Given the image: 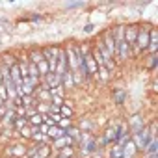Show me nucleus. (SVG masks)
Masks as SVG:
<instances>
[{
    "instance_id": "39448f33",
    "label": "nucleus",
    "mask_w": 158,
    "mask_h": 158,
    "mask_svg": "<svg viewBox=\"0 0 158 158\" xmlns=\"http://www.w3.org/2000/svg\"><path fill=\"white\" fill-rule=\"evenodd\" d=\"M145 54H158V28L156 26H149V45Z\"/></svg>"
},
{
    "instance_id": "473e14b6",
    "label": "nucleus",
    "mask_w": 158,
    "mask_h": 158,
    "mask_svg": "<svg viewBox=\"0 0 158 158\" xmlns=\"http://www.w3.org/2000/svg\"><path fill=\"white\" fill-rule=\"evenodd\" d=\"M0 132H2V125H0Z\"/></svg>"
},
{
    "instance_id": "f8f14e48",
    "label": "nucleus",
    "mask_w": 158,
    "mask_h": 158,
    "mask_svg": "<svg viewBox=\"0 0 158 158\" xmlns=\"http://www.w3.org/2000/svg\"><path fill=\"white\" fill-rule=\"evenodd\" d=\"M139 156H158V138L151 139L147 143V147L139 152Z\"/></svg>"
},
{
    "instance_id": "b1692460",
    "label": "nucleus",
    "mask_w": 158,
    "mask_h": 158,
    "mask_svg": "<svg viewBox=\"0 0 158 158\" xmlns=\"http://www.w3.org/2000/svg\"><path fill=\"white\" fill-rule=\"evenodd\" d=\"M41 123H43V115H41V114H37V112H35L34 115H30V117H28V125H30V127H35V128H37Z\"/></svg>"
},
{
    "instance_id": "ddd939ff",
    "label": "nucleus",
    "mask_w": 158,
    "mask_h": 158,
    "mask_svg": "<svg viewBox=\"0 0 158 158\" xmlns=\"http://www.w3.org/2000/svg\"><path fill=\"white\" fill-rule=\"evenodd\" d=\"M26 54H28V61H30V63H34V65H37L39 61H43V60H45V58H43V52H41V48H39V47L30 48Z\"/></svg>"
},
{
    "instance_id": "9b49d317",
    "label": "nucleus",
    "mask_w": 158,
    "mask_h": 158,
    "mask_svg": "<svg viewBox=\"0 0 158 158\" xmlns=\"http://www.w3.org/2000/svg\"><path fill=\"white\" fill-rule=\"evenodd\" d=\"M61 88L67 91V95H69V91L76 89V88H74V80H73V74H71V71H69V69L61 74Z\"/></svg>"
},
{
    "instance_id": "dca6fc26",
    "label": "nucleus",
    "mask_w": 158,
    "mask_h": 158,
    "mask_svg": "<svg viewBox=\"0 0 158 158\" xmlns=\"http://www.w3.org/2000/svg\"><path fill=\"white\" fill-rule=\"evenodd\" d=\"M63 134H65V130H61L58 125H52V127H48V130H47V138H48V141H54V139L61 138Z\"/></svg>"
},
{
    "instance_id": "423d86ee",
    "label": "nucleus",
    "mask_w": 158,
    "mask_h": 158,
    "mask_svg": "<svg viewBox=\"0 0 158 158\" xmlns=\"http://www.w3.org/2000/svg\"><path fill=\"white\" fill-rule=\"evenodd\" d=\"M138 24L139 23H128V24L125 23V41L130 47V50H132V45H134L136 35H138Z\"/></svg>"
},
{
    "instance_id": "6e6552de",
    "label": "nucleus",
    "mask_w": 158,
    "mask_h": 158,
    "mask_svg": "<svg viewBox=\"0 0 158 158\" xmlns=\"http://www.w3.org/2000/svg\"><path fill=\"white\" fill-rule=\"evenodd\" d=\"M121 149H123V158H138L139 156V151L136 149V145L130 138L121 145Z\"/></svg>"
},
{
    "instance_id": "4468645a",
    "label": "nucleus",
    "mask_w": 158,
    "mask_h": 158,
    "mask_svg": "<svg viewBox=\"0 0 158 158\" xmlns=\"http://www.w3.org/2000/svg\"><path fill=\"white\" fill-rule=\"evenodd\" d=\"M112 76H114V74H112L106 67H99V69H97V76H95V80H97V82L106 84V82H110V80H112Z\"/></svg>"
},
{
    "instance_id": "20e7f679",
    "label": "nucleus",
    "mask_w": 158,
    "mask_h": 158,
    "mask_svg": "<svg viewBox=\"0 0 158 158\" xmlns=\"http://www.w3.org/2000/svg\"><path fill=\"white\" fill-rule=\"evenodd\" d=\"M130 139L134 141V145H136V149L141 152L145 147H147V143L152 139L151 136H149V132H147V128H143V130H139V132H136V134H130Z\"/></svg>"
},
{
    "instance_id": "9d476101",
    "label": "nucleus",
    "mask_w": 158,
    "mask_h": 158,
    "mask_svg": "<svg viewBox=\"0 0 158 158\" xmlns=\"http://www.w3.org/2000/svg\"><path fill=\"white\" fill-rule=\"evenodd\" d=\"M127 89H123V88H115V89H112V101H114V104L115 106H123L125 102H127Z\"/></svg>"
},
{
    "instance_id": "a878e982",
    "label": "nucleus",
    "mask_w": 158,
    "mask_h": 158,
    "mask_svg": "<svg viewBox=\"0 0 158 158\" xmlns=\"http://www.w3.org/2000/svg\"><path fill=\"white\" fill-rule=\"evenodd\" d=\"M24 125H28V119H26V117H17V119H15V123H13V127H11V128H13V130H15V132H17V130H21V128H23V127H24Z\"/></svg>"
},
{
    "instance_id": "4be33fe9",
    "label": "nucleus",
    "mask_w": 158,
    "mask_h": 158,
    "mask_svg": "<svg viewBox=\"0 0 158 158\" xmlns=\"http://www.w3.org/2000/svg\"><path fill=\"white\" fill-rule=\"evenodd\" d=\"M61 117H67V119H74V108L73 106H60V112H58Z\"/></svg>"
},
{
    "instance_id": "2eb2a0df",
    "label": "nucleus",
    "mask_w": 158,
    "mask_h": 158,
    "mask_svg": "<svg viewBox=\"0 0 158 158\" xmlns=\"http://www.w3.org/2000/svg\"><path fill=\"white\" fill-rule=\"evenodd\" d=\"M143 65H145L147 71L154 73V69H156V65H158V54H147L145 60H143Z\"/></svg>"
},
{
    "instance_id": "f257e3e1",
    "label": "nucleus",
    "mask_w": 158,
    "mask_h": 158,
    "mask_svg": "<svg viewBox=\"0 0 158 158\" xmlns=\"http://www.w3.org/2000/svg\"><path fill=\"white\" fill-rule=\"evenodd\" d=\"M80 45V52H82V61H84V67H86V74H88V78L91 80H95V76H97V63H95V60H93V56H91V43H88V41H84V43H78Z\"/></svg>"
},
{
    "instance_id": "c85d7f7f",
    "label": "nucleus",
    "mask_w": 158,
    "mask_h": 158,
    "mask_svg": "<svg viewBox=\"0 0 158 158\" xmlns=\"http://www.w3.org/2000/svg\"><path fill=\"white\" fill-rule=\"evenodd\" d=\"M6 112H8V106L6 104H0V119L6 115Z\"/></svg>"
},
{
    "instance_id": "5701e85b",
    "label": "nucleus",
    "mask_w": 158,
    "mask_h": 158,
    "mask_svg": "<svg viewBox=\"0 0 158 158\" xmlns=\"http://www.w3.org/2000/svg\"><path fill=\"white\" fill-rule=\"evenodd\" d=\"M35 112L41 114V115L50 114V102H37V104H35Z\"/></svg>"
},
{
    "instance_id": "6ab92c4d",
    "label": "nucleus",
    "mask_w": 158,
    "mask_h": 158,
    "mask_svg": "<svg viewBox=\"0 0 158 158\" xmlns=\"http://www.w3.org/2000/svg\"><path fill=\"white\" fill-rule=\"evenodd\" d=\"M76 127L80 128L82 132H93V121L89 119V117H84V119H80L76 123Z\"/></svg>"
},
{
    "instance_id": "c756f323",
    "label": "nucleus",
    "mask_w": 158,
    "mask_h": 158,
    "mask_svg": "<svg viewBox=\"0 0 158 158\" xmlns=\"http://www.w3.org/2000/svg\"><path fill=\"white\" fill-rule=\"evenodd\" d=\"M93 28H95L93 24H86V26H84V32H86V34H91V32H93Z\"/></svg>"
},
{
    "instance_id": "aec40b11",
    "label": "nucleus",
    "mask_w": 158,
    "mask_h": 158,
    "mask_svg": "<svg viewBox=\"0 0 158 158\" xmlns=\"http://www.w3.org/2000/svg\"><path fill=\"white\" fill-rule=\"evenodd\" d=\"M21 102H23V108H24V110L35 108V104H37V101H35L34 95H23V97H21Z\"/></svg>"
},
{
    "instance_id": "412c9836",
    "label": "nucleus",
    "mask_w": 158,
    "mask_h": 158,
    "mask_svg": "<svg viewBox=\"0 0 158 158\" xmlns=\"http://www.w3.org/2000/svg\"><path fill=\"white\" fill-rule=\"evenodd\" d=\"M65 134H67L69 138H73L74 141H78V138H80V134H82V130H80V128H78V127H76V123H74L73 127H69V128L65 130Z\"/></svg>"
},
{
    "instance_id": "0eeeda50",
    "label": "nucleus",
    "mask_w": 158,
    "mask_h": 158,
    "mask_svg": "<svg viewBox=\"0 0 158 158\" xmlns=\"http://www.w3.org/2000/svg\"><path fill=\"white\" fill-rule=\"evenodd\" d=\"M73 145H76V141H74L73 138H69L67 134H63L61 138H58V139L50 141V147H52V151H54V152H56V151H60V149H65V147H73Z\"/></svg>"
},
{
    "instance_id": "2f4dec72",
    "label": "nucleus",
    "mask_w": 158,
    "mask_h": 158,
    "mask_svg": "<svg viewBox=\"0 0 158 158\" xmlns=\"http://www.w3.org/2000/svg\"><path fill=\"white\" fill-rule=\"evenodd\" d=\"M141 158H158V156H141Z\"/></svg>"
},
{
    "instance_id": "cd10ccee",
    "label": "nucleus",
    "mask_w": 158,
    "mask_h": 158,
    "mask_svg": "<svg viewBox=\"0 0 158 158\" xmlns=\"http://www.w3.org/2000/svg\"><path fill=\"white\" fill-rule=\"evenodd\" d=\"M48 115H50V119L54 121V125H58V121L61 119V115H60V114H48Z\"/></svg>"
},
{
    "instance_id": "393cba45",
    "label": "nucleus",
    "mask_w": 158,
    "mask_h": 158,
    "mask_svg": "<svg viewBox=\"0 0 158 158\" xmlns=\"http://www.w3.org/2000/svg\"><path fill=\"white\" fill-rule=\"evenodd\" d=\"M74 125V119H67V117H61L60 121H58V127L61 128V130H67L69 127H73Z\"/></svg>"
},
{
    "instance_id": "f03ea898",
    "label": "nucleus",
    "mask_w": 158,
    "mask_h": 158,
    "mask_svg": "<svg viewBox=\"0 0 158 158\" xmlns=\"http://www.w3.org/2000/svg\"><path fill=\"white\" fill-rule=\"evenodd\" d=\"M2 154L6 158H26V149H28V143L21 141V139H13L10 141L8 145L2 147Z\"/></svg>"
},
{
    "instance_id": "a211bd4d",
    "label": "nucleus",
    "mask_w": 158,
    "mask_h": 158,
    "mask_svg": "<svg viewBox=\"0 0 158 158\" xmlns=\"http://www.w3.org/2000/svg\"><path fill=\"white\" fill-rule=\"evenodd\" d=\"M106 151H108V158H123V149H121L119 143H112V145H108Z\"/></svg>"
},
{
    "instance_id": "7ed1b4c3",
    "label": "nucleus",
    "mask_w": 158,
    "mask_h": 158,
    "mask_svg": "<svg viewBox=\"0 0 158 158\" xmlns=\"http://www.w3.org/2000/svg\"><path fill=\"white\" fill-rule=\"evenodd\" d=\"M127 127H128V132L130 134H136L139 130H143L147 127V115L141 114V112H136V114H130L127 119H125Z\"/></svg>"
},
{
    "instance_id": "7c9ffc66",
    "label": "nucleus",
    "mask_w": 158,
    "mask_h": 158,
    "mask_svg": "<svg viewBox=\"0 0 158 158\" xmlns=\"http://www.w3.org/2000/svg\"><path fill=\"white\" fill-rule=\"evenodd\" d=\"M28 158H41V156H39V154L35 152V154H32V156H28Z\"/></svg>"
},
{
    "instance_id": "1a4fd4ad",
    "label": "nucleus",
    "mask_w": 158,
    "mask_h": 158,
    "mask_svg": "<svg viewBox=\"0 0 158 158\" xmlns=\"http://www.w3.org/2000/svg\"><path fill=\"white\" fill-rule=\"evenodd\" d=\"M67 71V56H65V48L60 47L58 48V63H56V74L61 76Z\"/></svg>"
},
{
    "instance_id": "bb28decb",
    "label": "nucleus",
    "mask_w": 158,
    "mask_h": 158,
    "mask_svg": "<svg viewBox=\"0 0 158 158\" xmlns=\"http://www.w3.org/2000/svg\"><path fill=\"white\" fill-rule=\"evenodd\" d=\"M149 89H151V93H156V91H158V89H156V78H152V80H151Z\"/></svg>"
},
{
    "instance_id": "f3484780",
    "label": "nucleus",
    "mask_w": 158,
    "mask_h": 158,
    "mask_svg": "<svg viewBox=\"0 0 158 158\" xmlns=\"http://www.w3.org/2000/svg\"><path fill=\"white\" fill-rule=\"evenodd\" d=\"M37 154L41 158H50L54 154V151H52L50 143H37Z\"/></svg>"
}]
</instances>
